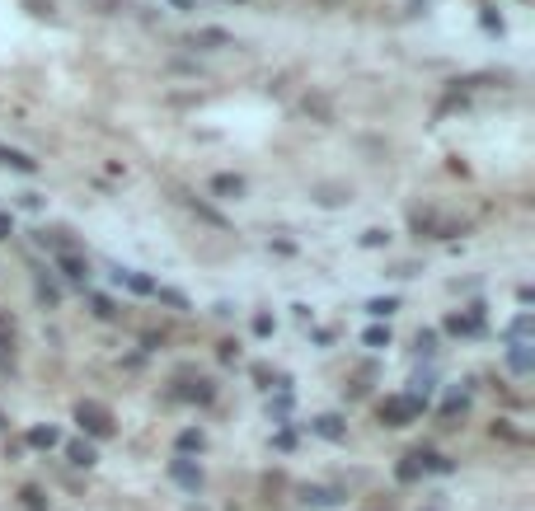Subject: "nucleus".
I'll list each match as a JSON object with an SVG mask.
<instances>
[{"instance_id":"7","label":"nucleus","mask_w":535,"mask_h":511,"mask_svg":"<svg viewBox=\"0 0 535 511\" xmlns=\"http://www.w3.org/2000/svg\"><path fill=\"white\" fill-rule=\"evenodd\" d=\"M57 441H62L57 427H33V432H29V446H38V450H52Z\"/></svg>"},{"instance_id":"6","label":"nucleus","mask_w":535,"mask_h":511,"mask_svg":"<svg viewBox=\"0 0 535 511\" xmlns=\"http://www.w3.org/2000/svg\"><path fill=\"white\" fill-rule=\"evenodd\" d=\"M0 164H10V169H24V174L38 169V160H29L24 150H10V146H0Z\"/></svg>"},{"instance_id":"8","label":"nucleus","mask_w":535,"mask_h":511,"mask_svg":"<svg viewBox=\"0 0 535 511\" xmlns=\"http://www.w3.org/2000/svg\"><path fill=\"white\" fill-rule=\"evenodd\" d=\"M66 455H71V465H80V469H90V465L99 460V455H95V446H85V441H76V446L66 450Z\"/></svg>"},{"instance_id":"4","label":"nucleus","mask_w":535,"mask_h":511,"mask_svg":"<svg viewBox=\"0 0 535 511\" xmlns=\"http://www.w3.org/2000/svg\"><path fill=\"white\" fill-rule=\"evenodd\" d=\"M310 427H315V432L324 436V441H343V436H347L343 418H333V413H324V418H315V422H310Z\"/></svg>"},{"instance_id":"12","label":"nucleus","mask_w":535,"mask_h":511,"mask_svg":"<svg viewBox=\"0 0 535 511\" xmlns=\"http://www.w3.org/2000/svg\"><path fill=\"white\" fill-rule=\"evenodd\" d=\"M366 347H390V328H371V333H366Z\"/></svg>"},{"instance_id":"13","label":"nucleus","mask_w":535,"mask_h":511,"mask_svg":"<svg viewBox=\"0 0 535 511\" xmlns=\"http://www.w3.org/2000/svg\"><path fill=\"white\" fill-rule=\"evenodd\" d=\"M418 474H423V469H418V455H409V460H404V465H399V479L409 483V479H418Z\"/></svg>"},{"instance_id":"2","label":"nucleus","mask_w":535,"mask_h":511,"mask_svg":"<svg viewBox=\"0 0 535 511\" xmlns=\"http://www.w3.org/2000/svg\"><path fill=\"white\" fill-rule=\"evenodd\" d=\"M76 422L90 436H99V441H104V436H113V418H109V408H99V403H80V408H76Z\"/></svg>"},{"instance_id":"5","label":"nucleus","mask_w":535,"mask_h":511,"mask_svg":"<svg viewBox=\"0 0 535 511\" xmlns=\"http://www.w3.org/2000/svg\"><path fill=\"white\" fill-rule=\"evenodd\" d=\"M300 502H305V507H338L343 497L333 493V488H305V497H300Z\"/></svg>"},{"instance_id":"1","label":"nucleus","mask_w":535,"mask_h":511,"mask_svg":"<svg viewBox=\"0 0 535 511\" xmlns=\"http://www.w3.org/2000/svg\"><path fill=\"white\" fill-rule=\"evenodd\" d=\"M418 408H423V403H413L409 394H390V399L380 403V422H390V427H409V422L418 418Z\"/></svg>"},{"instance_id":"9","label":"nucleus","mask_w":535,"mask_h":511,"mask_svg":"<svg viewBox=\"0 0 535 511\" xmlns=\"http://www.w3.org/2000/svg\"><path fill=\"white\" fill-rule=\"evenodd\" d=\"M62 267H66V277H76V281H85V277H90L85 258H76V253H62Z\"/></svg>"},{"instance_id":"11","label":"nucleus","mask_w":535,"mask_h":511,"mask_svg":"<svg viewBox=\"0 0 535 511\" xmlns=\"http://www.w3.org/2000/svg\"><path fill=\"white\" fill-rule=\"evenodd\" d=\"M207 436L202 432H179V450H202Z\"/></svg>"},{"instance_id":"3","label":"nucleus","mask_w":535,"mask_h":511,"mask_svg":"<svg viewBox=\"0 0 535 511\" xmlns=\"http://www.w3.org/2000/svg\"><path fill=\"white\" fill-rule=\"evenodd\" d=\"M169 474H174L179 483H183V488H193V493L202 488V469H197V465H188V460H174V465H169Z\"/></svg>"},{"instance_id":"14","label":"nucleus","mask_w":535,"mask_h":511,"mask_svg":"<svg viewBox=\"0 0 535 511\" xmlns=\"http://www.w3.org/2000/svg\"><path fill=\"white\" fill-rule=\"evenodd\" d=\"M366 310H371V314H376V319H380V314H390V310H394V300H371Z\"/></svg>"},{"instance_id":"10","label":"nucleus","mask_w":535,"mask_h":511,"mask_svg":"<svg viewBox=\"0 0 535 511\" xmlns=\"http://www.w3.org/2000/svg\"><path fill=\"white\" fill-rule=\"evenodd\" d=\"M211 188H216V192H225V197H239V192H244V178H230V174H221Z\"/></svg>"}]
</instances>
